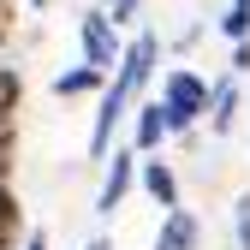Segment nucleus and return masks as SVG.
Returning <instances> with one entry per match:
<instances>
[{
	"instance_id": "obj_18",
	"label": "nucleus",
	"mask_w": 250,
	"mask_h": 250,
	"mask_svg": "<svg viewBox=\"0 0 250 250\" xmlns=\"http://www.w3.org/2000/svg\"><path fill=\"white\" fill-rule=\"evenodd\" d=\"M24 250H48V232H42V227H30V238H24Z\"/></svg>"
},
{
	"instance_id": "obj_7",
	"label": "nucleus",
	"mask_w": 250,
	"mask_h": 250,
	"mask_svg": "<svg viewBox=\"0 0 250 250\" xmlns=\"http://www.w3.org/2000/svg\"><path fill=\"white\" fill-rule=\"evenodd\" d=\"M137 185L149 191V203H155V208H167V214L179 208V173H173L167 161H155V155H149V161L137 167Z\"/></svg>"
},
{
	"instance_id": "obj_20",
	"label": "nucleus",
	"mask_w": 250,
	"mask_h": 250,
	"mask_svg": "<svg viewBox=\"0 0 250 250\" xmlns=\"http://www.w3.org/2000/svg\"><path fill=\"white\" fill-rule=\"evenodd\" d=\"M30 6H36V12H48V6H54V0H30Z\"/></svg>"
},
{
	"instance_id": "obj_6",
	"label": "nucleus",
	"mask_w": 250,
	"mask_h": 250,
	"mask_svg": "<svg viewBox=\"0 0 250 250\" xmlns=\"http://www.w3.org/2000/svg\"><path fill=\"white\" fill-rule=\"evenodd\" d=\"M155 250H203V227H197V214H191V208H173V214H161Z\"/></svg>"
},
{
	"instance_id": "obj_3",
	"label": "nucleus",
	"mask_w": 250,
	"mask_h": 250,
	"mask_svg": "<svg viewBox=\"0 0 250 250\" xmlns=\"http://www.w3.org/2000/svg\"><path fill=\"white\" fill-rule=\"evenodd\" d=\"M78 48H83V66H96V72H119V60H125V42H119V24L107 18V6H89L83 24H78Z\"/></svg>"
},
{
	"instance_id": "obj_10",
	"label": "nucleus",
	"mask_w": 250,
	"mask_h": 250,
	"mask_svg": "<svg viewBox=\"0 0 250 250\" xmlns=\"http://www.w3.org/2000/svg\"><path fill=\"white\" fill-rule=\"evenodd\" d=\"M102 89H107V72H96V66H72V72L54 78V96H60V102H72V96H102Z\"/></svg>"
},
{
	"instance_id": "obj_4",
	"label": "nucleus",
	"mask_w": 250,
	"mask_h": 250,
	"mask_svg": "<svg viewBox=\"0 0 250 250\" xmlns=\"http://www.w3.org/2000/svg\"><path fill=\"white\" fill-rule=\"evenodd\" d=\"M137 167H143L137 149H113L107 155V173H102V191H96V214H119L125 208V197L137 185Z\"/></svg>"
},
{
	"instance_id": "obj_14",
	"label": "nucleus",
	"mask_w": 250,
	"mask_h": 250,
	"mask_svg": "<svg viewBox=\"0 0 250 250\" xmlns=\"http://www.w3.org/2000/svg\"><path fill=\"white\" fill-rule=\"evenodd\" d=\"M232 227H238V250H250V191L232 203Z\"/></svg>"
},
{
	"instance_id": "obj_2",
	"label": "nucleus",
	"mask_w": 250,
	"mask_h": 250,
	"mask_svg": "<svg viewBox=\"0 0 250 250\" xmlns=\"http://www.w3.org/2000/svg\"><path fill=\"white\" fill-rule=\"evenodd\" d=\"M208 96H214V83L197 78L191 66H173L161 78V107H167V125L173 131H191L197 119H208Z\"/></svg>"
},
{
	"instance_id": "obj_19",
	"label": "nucleus",
	"mask_w": 250,
	"mask_h": 250,
	"mask_svg": "<svg viewBox=\"0 0 250 250\" xmlns=\"http://www.w3.org/2000/svg\"><path fill=\"white\" fill-rule=\"evenodd\" d=\"M83 250H113V244H107V238H89V244H83Z\"/></svg>"
},
{
	"instance_id": "obj_11",
	"label": "nucleus",
	"mask_w": 250,
	"mask_h": 250,
	"mask_svg": "<svg viewBox=\"0 0 250 250\" xmlns=\"http://www.w3.org/2000/svg\"><path fill=\"white\" fill-rule=\"evenodd\" d=\"M221 36H227V42H250V0H227V12H221Z\"/></svg>"
},
{
	"instance_id": "obj_17",
	"label": "nucleus",
	"mask_w": 250,
	"mask_h": 250,
	"mask_svg": "<svg viewBox=\"0 0 250 250\" xmlns=\"http://www.w3.org/2000/svg\"><path fill=\"white\" fill-rule=\"evenodd\" d=\"M250 72V42H232V78Z\"/></svg>"
},
{
	"instance_id": "obj_12",
	"label": "nucleus",
	"mask_w": 250,
	"mask_h": 250,
	"mask_svg": "<svg viewBox=\"0 0 250 250\" xmlns=\"http://www.w3.org/2000/svg\"><path fill=\"white\" fill-rule=\"evenodd\" d=\"M18 102H24V78H18L12 66H0V119H12Z\"/></svg>"
},
{
	"instance_id": "obj_9",
	"label": "nucleus",
	"mask_w": 250,
	"mask_h": 250,
	"mask_svg": "<svg viewBox=\"0 0 250 250\" xmlns=\"http://www.w3.org/2000/svg\"><path fill=\"white\" fill-rule=\"evenodd\" d=\"M232 125H238V78L227 72L221 83H214V96H208V131H214V137H227Z\"/></svg>"
},
{
	"instance_id": "obj_13",
	"label": "nucleus",
	"mask_w": 250,
	"mask_h": 250,
	"mask_svg": "<svg viewBox=\"0 0 250 250\" xmlns=\"http://www.w3.org/2000/svg\"><path fill=\"white\" fill-rule=\"evenodd\" d=\"M18 167V119H0V179H12Z\"/></svg>"
},
{
	"instance_id": "obj_15",
	"label": "nucleus",
	"mask_w": 250,
	"mask_h": 250,
	"mask_svg": "<svg viewBox=\"0 0 250 250\" xmlns=\"http://www.w3.org/2000/svg\"><path fill=\"white\" fill-rule=\"evenodd\" d=\"M137 12H143V0H113V6H107V18L125 30V24H137Z\"/></svg>"
},
{
	"instance_id": "obj_1",
	"label": "nucleus",
	"mask_w": 250,
	"mask_h": 250,
	"mask_svg": "<svg viewBox=\"0 0 250 250\" xmlns=\"http://www.w3.org/2000/svg\"><path fill=\"white\" fill-rule=\"evenodd\" d=\"M155 60H161V36H155V30H137V36L125 42L119 72L107 78L102 102H96V125H89V161H107V155H113V131L137 113L143 83H149V72H155Z\"/></svg>"
},
{
	"instance_id": "obj_5",
	"label": "nucleus",
	"mask_w": 250,
	"mask_h": 250,
	"mask_svg": "<svg viewBox=\"0 0 250 250\" xmlns=\"http://www.w3.org/2000/svg\"><path fill=\"white\" fill-rule=\"evenodd\" d=\"M167 137H173V125H167V107H161V96H155V102H137V113H131V149L149 161V155L161 149Z\"/></svg>"
},
{
	"instance_id": "obj_8",
	"label": "nucleus",
	"mask_w": 250,
	"mask_h": 250,
	"mask_svg": "<svg viewBox=\"0 0 250 250\" xmlns=\"http://www.w3.org/2000/svg\"><path fill=\"white\" fill-rule=\"evenodd\" d=\"M30 221H24V203L12 191V179H0V250H24Z\"/></svg>"
},
{
	"instance_id": "obj_16",
	"label": "nucleus",
	"mask_w": 250,
	"mask_h": 250,
	"mask_svg": "<svg viewBox=\"0 0 250 250\" xmlns=\"http://www.w3.org/2000/svg\"><path fill=\"white\" fill-rule=\"evenodd\" d=\"M12 18H18V6H12V0H0V48L12 42Z\"/></svg>"
}]
</instances>
